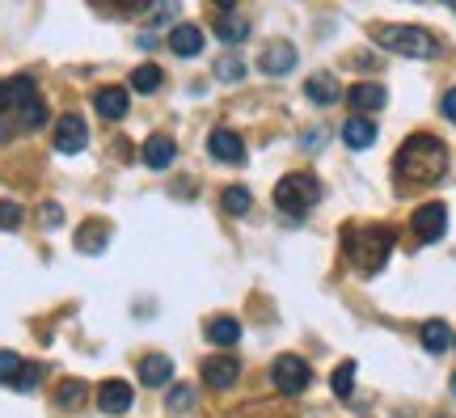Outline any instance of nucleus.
Instances as JSON below:
<instances>
[{"mask_svg": "<svg viewBox=\"0 0 456 418\" xmlns=\"http://www.w3.org/2000/svg\"><path fill=\"white\" fill-rule=\"evenodd\" d=\"M173 140L170 135H148V140H144V165H148V170H170L173 165Z\"/></svg>", "mask_w": 456, "mask_h": 418, "instance_id": "dca6fc26", "label": "nucleus"}, {"mask_svg": "<svg viewBox=\"0 0 456 418\" xmlns=\"http://www.w3.org/2000/svg\"><path fill=\"white\" fill-rule=\"evenodd\" d=\"M317 199H322V182L313 173H287V178H279V186H275L279 211H292V216H304Z\"/></svg>", "mask_w": 456, "mask_h": 418, "instance_id": "20e7f679", "label": "nucleus"}, {"mask_svg": "<svg viewBox=\"0 0 456 418\" xmlns=\"http://www.w3.org/2000/svg\"><path fill=\"white\" fill-rule=\"evenodd\" d=\"M216 76H220V80H241V76H246V64H241V59H220V64H216Z\"/></svg>", "mask_w": 456, "mask_h": 418, "instance_id": "2f4dec72", "label": "nucleus"}, {"mask_svg": "<svg viewBox=\"0 0 456 418\" xmlns=\"http://www.w3.org/2000/svg\"><path fill=\"white\" fill-rule=\"evenodd\" d=\"M220 203H224L228 216H246L249 211V190L246 186H228L224 194H220Z\"/></svg>", "mask_w": 456, "mask_h": 418, "instance_id": "a878e982", "label": "nucleus"}, {"mask_svg": "<svg viewBox=\"0 0 456 418\" xmlns=\"http://www.w3.org/2000/svg\"><path fill=\"white\" fill-rule=\"evenodd\" d=\"M338 94H342L338 80H334V76H325V72H317V76H308V80H304V97H308L313 106H334Z\"/></svg>", "mask_w": 456, "mask_h": 418, "instance_id": "4468645a", "label": "nucleus"}, {"mask_svg": "<svg viewBox=\"0 0 456 418\" xmlns=\"http://www.w3.org/2000/svg\"><path fill=\"white\" fill-rule=\"evenodd\" d=\"M18 224H21V203L0 199V228H18Z\"/></svg>", "mask_w": 456, "mask_h": 418, "instance_id": "7c9ffc66", "label": "nucleus"}, {"mask_svg": "<svg viewBox=\"0 0 456 418\" xmlns=\"http://www.w3.org/2000/svg\"><path fill=\"white\" fill-rule=\"evenodd\" d=\"M208 152L216 161H224V165H241L246 161V144H241V135L228 132V127H216L208 135Z\"/></svg>", "mask_w": 456, "mask_h": 418, "instance_id": "0eeeda50", "label": "nucleus"}, {"mask_svg": "<svg viewBox=\"0 0 456 418\" xmlns=\"http://www.w3.org/2000/svg\"><path fill=\"white\" fill-rule=\"evenodd\" d=\"M452 342H456V334H452Z\"/></svg>", "mask_w": 456, "mask_h": 418, "instance_id": "4c0bfd02", "label": "nucleus"}, {"mask_svg": "<svg viewBox=\"0 0 456 418\" xmlns=\"http://www.w3.org/2000/svg\"><path fill=\"white\" fill-rule=\"evenodd\" d=\"M389 249H393V228H384V224H372V228H363V232H351V237H346L351 262L360 266V270H368V275L384 266Z\"/></svg>", "mask_w": 456, "mask_h": 418, "instance_id": "7ed1b4c3", "label": "nucleus"}, {"mask_svg": "<svg viewBox=\"0 0 456 418\" xmlns=\"http://www.w3.org/2000/svg\"><path fill=\"white\" fill-rule=\"evenodd\" d=\"M296 47H292V42H270V47H266L262 51V59H258V68H262V72H270V76H284V72H292V68H296Z\"/></svg>", "mask_w": 456, "mask_h": 418, "instance_id": "9d476101", "label": "nucleus"}, {"mask_svg": "<svg viewBox=\"0 0 456 418\" xmlns=\"http://www.w3.org/2000/svg\"><path fill=\"white\" fill-rule=\"evenodd\" d=\"M34 384H38V368H34V363H26V368H21V376L13 380V389H26V393H30Z\"/></svg>", "mask_w": 456, "mask_h": 418, "instance_id": "473e14b6", "label": "nucleus"}, {"mask_svg": "<svg viewBox=\"0 0 456 418\" xmlns=\"http://www.w3.org/2000/svg\"><path fill=\"white\" fill-rule=\"evenodd\" d=\"M4 102H9V97H4V85H0V106H4Z\"/></svg>", "mask_w": 456, "mask_h": 418, "instance_id": "c9c22d12", "label": "nucleus"}, {"mask_svg": "<svg viewBox=\"0 0 456 418\" xmlns=\"http://www.w3.org/2000/svg\"><path fill=\"white\" fill-rule=\"evenodd\" d=\"M85 398H89V389H85L80 380H64V384L56 389V401L64 406V410H76V406H80Z\"/></svg>", "mask_w": 456, "mask_h": 418, "instance_id": "5701e85b", "label": "nucleus"}, {"mask_svg": "<svg viewBox=\"0 0 456 418\" xmlns=\"http://www.w3.org/2000/svg\"><path fill=\"white\" fill-rule=\"evenodd\" d=\"M140 380H144L148 389H161V384H170V380H173L170 355H144V360H140Z\"/></svg>", "mask_w": 456, "mask_h": 418, "instance_id": "2eb2a0df", "label": "nucleus"}, {"mask_svg": "<svg viewBox=\"0 0 456 418\" xmlns=\"http://www.w3.org/2000/svg\"><path fill=\"white\" fill-rule=\"evenodd\" d=\"M170 51L182 59H194L203 51V30L199 26H173L170 30Z\"/></svg>", "mask_w": 456, "mask_h": 418, "instance_id": "ddd939ff", "label": "nucleus"}, {"mask_svg": "<svg viewBox=\"0 0 456 418\" xmlns=\"http://www.w3.org/2000/svg\"><path fill=\"white\" fill-rule=\"evenodd\" d=\"M97 406H102L106 414H127V410H132V384H127V380H106V384L97 389Z\"/></svg>", "mask_w": 456, "mask_h": 418, "instance_id": "1a4fd4ad", "label": "nucleus"}, {"mask_svg": "<svg viewBox=\"0 0 456 418\" xmlns=\"http://www.w3.org/2000/svg\"><path fill=\"white\" fill-rule=\"evenodd\" d=\"M165 406H170L173 414H186V410H194V389H190V384H173L170 398H165Z\"/></svg>", "mask_w": 456, "mask_h": 418, "instance_id": "bb28decb", "label": "nucleus"}, {"mask_svg": "<svg viewBox=\"0 0 456 418\" xmlns=\"http://www.w3.org/2000/svg\"><path fill=\"white\" fill-rule=\"evenodd\" d=\"M342 140H346L351 148H372V144H376V127H372V118H346Z\"/></svg>", "mask_w": 456, "mask_h": 418, "instance_id": "6ab92c4d", "label": "nucleus"}, {"mask_svg": "<svg viewBox=\"0 0 456 418\" xmlns=\"http://www.w3.org/2000/svg\"><path fill=\"white\" fill-rule=\"evenodd\" d=\"M439 110H444V118H448V123H456V89H448V94H444Z\"/></svg>", "mask_w": 456, "mask_h": 418, "instance_id": "72a5a7b5", "label": "nucleus"}, {"mask_svg": "<svg viewBox=\"0 0 456 418\" xmlns=\"http://www.w3.org/2000/svg\"><path fill=\"white\" fill-rule=\"evenodd\" d=\"M21 355H13V351H0V384H13V380L21 376Z\"/></svg>", "mask_w": 456, "mask_h": 418, "instance_id": "c756f323", "label": "nucleus"}, {"mask_svg": "<svg viewBox=\"0 0 456 418\" xmlns=\"http://www.w3.org/2000/svg\"><path fill=\"white\" fill-rule=\"evenodd\" d=\"M270 380H275V389H279V393L296 398V393H304V389L313 384V368H308L300 355H279L275 368H270Z\"/></svg>", "mask_w": 456, "mask_h": 418, "instance_id": "39448f33", "label": "nucleus"}, {"mask_svg": "<svg viewBox=\"0 0 456 418\" xmlns=\"http://www.w3.org/2000/svg\"><path fill=\"white\" fill-rule=\"evenodd\" d=\"M246 34H249L246 18H237V13H220V38H224V42H246Z\"/></svg>", "mask_w": 456, "mask_h": 418, "instance_id": "b1692460", "label": "nucleus"}, {"mask_svg": "<svg viewBox=\"0 0 456 418\" xmlns=\"http://www.w3.org/2000/svg\"><path fill=\"white\" fill-rule=\"evenodd\" d=\"M18 110H21V127H30V132L47 123V102H42V97H30V102H21Z\"/></svg>", "mask_w": 456, "mask_h": 418, "instance_id": "393cba45", "label": "nucleus"}, {"mask_svg": "<svg viewBox=\"0 0 456 418\" xmlns=\"http://www.w3.org/2000/svg\"><path fill=\"white\" fill-rule=\"evenodd\" d=\"M376 42L393 56H410V59H431L439 56V38L422 26H384L376 30Z\"/></svg>", "mask_w": 456, "mask_h": 418, "instance_id": "f03ea898", "label": "nucleus"}, {"mask_svg": "<svg viewBox=\"0 0 456 418\" xmlns=\"http://www.w3.org/2000/svg\"><path fill=\"white\" fill-rule=\"evenodd\" d=\"M422 346H427L431 355H444V351L452 346V330H448V322H427L422 325Z\"/></svg>", "mask_w": 456, "mask_h": 418, "instance_id": "aec40b11", "label": "nucleus"}, {"mask_svg": "<svg viewBox=\"0 0 456 418\" xmlns=\"http://www.w3.org/2000/svg\"><path fill=\"white\" fill-rule=\"evenodd\" d=\"M444 228H448V211H444V203H422V208L414 211V237L418 241H439Z\"/></svg>", "mask_w": 456, "mask_h": 418, "instance_id": "6e6552de", "label": "nucleus"}, {"mask_svg": "<svg viewBox=\"0 0 456 418\" xmlns=\"http://www.w3.org/2000/svg\"><path fill=\"white\" fill-rule=\"evenodd\" d=\"M76 249H80V254H102V249H106V224H85L80 228Z\"/></svg>", "mask_w": 456, "mask_h": 418, "instance_id": "4be33fe9", "label": "nucleus"}, {"mask_svg": "<svg viewBox=\"0 0 456 418\" xmlns=\"http://www.w3.org/2000/svg\"><path fill=\"white\" fill-rule=\"evenodd\" d=\"M351 106H355V118L380 110V106H384V85H372V80H368V85H355V89H351Z\"/></svg>", "mask_w": 456, "mask_h": 418, "instance_id": "f3484780", "label": "nucleus"}, {"mask_svg": "<svg viewBox=\"0 0 456 418\" xmlns=\"http://www.w3.org/2000/svg\"><path fill=\"white\" fill-rule=\"evenodd\" d=\"M94 106H97L102 118L118 123V118L127 114V89H123V85H106V89H97L94 94Z\"/></svg>", "mask_w": 456, "mask_h": 418, "instance_id": "f8f14e48", "label": "nucleus"}, {"mask_svg": "<svg viewBox=\"0 0 456 418\" xmlns=\"http://www.w3.org/2000/svg\"><path fill=\"white\" fill-rule=\"evenodd\" d=\"M452 393H456V376H452Z\"/></svg>", "mask_w": 456, "mask_h": 418, "instance_id": "e433bc0d", "label": "nucleus"}, {"mask_svg": "<svg viewBox=\"0 0 456 418\" xmlns=\"http://www.w3.org/2000/svg\"><path fill=\"white\" fill-rule=\"evenodd\" d=\"M208 342H216V346H237V342H241V322H237V317H211Z\"/></svg>", "mask_w": 456, "mask_h": 418, "instance_id": "a211bd4d", "label": "nucleus"}, {"mask_svg": "<svg viewBox=\"0 0 456 418\" xmlns=\"http://www.w3.org/2000/svg\"><path fill=\"white\" fill-rule=\"evenodd\" d=\"M448 165V152L436 135H410L398 152V173L406 182H436Z\"/></svg>", "mask_w": 456, "mask_h": 418, "instance_id": "f257e3e1", "label": "nucleus"}, {"mask_svg": "<svg viewBox=\"0 0 456 418\" xmlns=\"http://www.w3.org/2000/svg\"><path fill=\"white\" fill-rule=\"evenodd\" d=\"M161 80H165V76H161L156 64H140V68L132 72V89H140V94H156V89H161Z\"/></svg>", "mask_w": 456, "mask_h": 418, "instance_id": "412c9836", "label": "nucleus"}, {"mask_svg": "<svg viewBox=\"0 0 456 418\" xmlns=\"http://www.w3.org/2000/svg\"><path fill=\"white\" fill-rule=\"evenodd\" d=\"M42 220H47V224H59V220H64V211H59L56 203H47V208H42Z\"/></svg>", "mask_w": 456, "mask_h": 418, "instance_id": "f704fd0d", "label": "nucleus"}, {"mask_svg": "<svg viewBox=\"0 0 456 418\" xmlns=\"http://www.w3.org/2000/svg\"><path fill=\"white\" fill-rule=\"evenodd\" d=\"M4 97H9V102H30V97H38L34 94V80H30V76H13V80H9V85H4Z\"/></svg>", "mask_w": 456, "mask_h": 418, "instance_id": "cd10ccee", "label": "nucleus"}, {"mask_svg": "<svg viewBox=\"0 0 456 418\" xmlns=\"http://www.w3.org/2000/svg\"><path fill=\"white\" fill-rule=\"evenodd\" d=\"M351 389H355V363L346 360V363H338V372H334V393H338V398H351Z\"/></svg>", "mask_w": 456, "mask_h": 418, "instance_id": "c85d7f7f", "label": "nucleus"}, {"mask_svg": "<svg viewBox=\"0 0 456 418\" xmlns=\"http://www.w3.org/2000/svg\"><path fill=\"white\" fill-rule=\"evenodd\" d=\"M237 372H241V363L228 360V355H211L203 363V380H208L211 389H232L237 384Z\"/></svg>", "mask_w": 456, "mask_h": 418, "instance_id": "9b49d317", "label": "nucleus"}, {"mask_svg": "<svg viewBox=\"0 0 456 418\" xmlns=\"http://www.w3.org/2000/svg\"><path fill=\"white\" fill-rule=\"evenodd\" d=\"M85 144H89L85 118H80V114H64L56 123V152H68V156H72V152H80Z\"/></svg>", "mask_w": 456, "mask_h": 418, "instance_id": "423d86ee", "label": "nucleus"}]
</instances>
